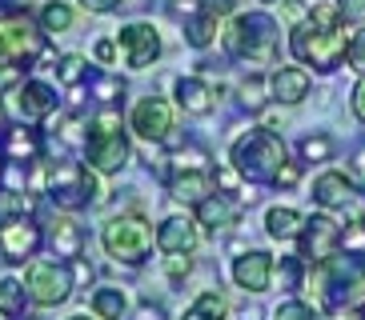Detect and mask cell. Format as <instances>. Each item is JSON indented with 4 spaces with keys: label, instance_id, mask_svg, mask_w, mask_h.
<instances>
[{
    "label": "cell",
    "instance_id": "cell-47",
    "mask_svg": "<svg viewBox=\"0 0 365 320\" xmlns=\"http://www.w3.org/2000/svg\"><path fill=\"white\" fill-rule=\"evenodd\" d=\"M349 169H354V184H361V188H365V149L354 152V164H349Z\"/></svg>",
    "mask_w": 365,
    "mask_h": 320
},
{
    "label": "cell",
    "instance_id": "cell-13",
    "mask_svg": "<svg viewBox=\"0 0 365 320\" xmlns=\"http://www.w3.org/2000/svg\"><path fill=\"white\" fill-rule=\"evenodd\" d=\"M117 53L133 73H140V68H149L161 56V36H157V28L149 21H133L117 32Z\"/></svg>",
    "mask_w": 365,
    "mask_h": 320
},
{
    "label": "cell",
    "instance_id": "cell-35",
    "mask_svg": "<svg viewBox=\"0 0 365 320\" xmlns=\"http://www.w3.org/2000/svg\"><path fill=\"white\" fill-rule=\"evenodd\" d=\"M301 256H281V265H277V280H281V288H301Z\"/></svg>",
    "mask_w": 365,
    "mask_h": 320
},
{
    "label": "cell",
    "instance_id": "cell-10",
    "mask_svg": "<svg viewBox=\"0 0 365 320\" xmlns=\"http://www.w3.org/2000/svg\"><path fill=\"white\" fill-rule=\"evenodd\" d=\"M24 288H29L33 304L56 309V304H65L73 297L76 280H73V268L65 260H29V268H24Z\"/></svg>",
    "mask_w": 365,
    "mask_h": 320
},
{
    "label": "cell",
    "instance_id": "cell-23",
    "mask_svg": "<svg viewBox=\"0 0 365 320\" xmlns=\"http://www.w3.org/2000/svg\"><path fill=\"white\" fill-rule=\"evenodd\" d=\"M44 240L53 245V252L61 260H76L81 256V245H85V233H81V224H73L68 216H56L48 228H44Z\"/></svg>",
    "mask_w": 365,
    "mask_h": 320
},
{
    "label": "cell",
    "instance_id": "cell-27",
    "mask_svg": "<svg viewBox=\"0 0 365 320\" xmlns=\"http://www.w3.org/2000/svg\"><path fill=\"white\" fill-rule=\"evenodd\" d=\"M229 316V304H225V297L217 292V288H205L201 297L185 309V316L181 320H225Z\"/></svg>",
    "mask_w": 365,
    "mask_h": 320
},
{
    "label": "cell",
    "instance_id": "cell-25",
    "mask_svg": "<svg viewBox=\"0 0 365 320\" xmlns=\"http://www.w3.org/2000/svg\"><path fill=\"white\" fill-rule=\"evenodd\" d=\"M301 228H305V220H301V213H293V208H269L265 213V233L273 236V240H297Z\"/></svg>",
    "mask_w": 365,
    "mask_h": 320
},
{
    "label": "cell",
    "instance_id": "cell-32",
    "mask_svg": "<svg viewBox=\"0 0 365 320\" xmlns=\"http://www.w3.org/2000/svg\"><path fill=\"white\" fill-rule=\"evenodd\" d=\"M265 92H269V80H261V76H249L245 85L237 88V100L245 108H265Z\"/></svg>",
    "mask_w": 365,
    "mask_h": 320
},
{
    "label": "cell",
    "instance_id": "cell-51",
    "mask_svg": "<svg viewBox=\"0 0 365 320\" xmlns=\"http://www.w3.org/2000/svg\"><path fill=\"white\" fill-rule=\"evenodd\" d=\"M345 320H365V312H349V316H345Z\"/></svg>",
    "mask_w": 365,
    "mask_h": 320
},
{
    "label": "cell",
    "instance_id": "cell-11",
    "mask_svg": "<svg viewBox=\"0 0 365 320\" xmlns=\"http://www.w3.org/2000/svg\"><path fill=\"white\" fill-rule=\"evenodd\" d=\"M345 233H341V224L333 220V216L317 213L305 220V228H301L297 236V256L305 260V265H322L325 256H333L337 248H341Z\"/></svg>",
    "mask_w": 365,
    "mask_h": 320
},
{
    "label": "cell",
    "instance_id": "cell-28",
    "mask_svg": "<svg viewBox=\"0 0 365 320\" xmlns=\"http://www.w3.org/2000/svg\"><path fill=\"white\" fill-rule=\"evenodd\" d=\"M185 41L193 44V48H209V44L217 41V16L213 12H197V16H189L185 21Z\"/></svg>",
    "mask_w": 365,
    "mask_h": 320
},
{
    "label": "cell",
    "instance_id": "cell-50",
    "mask_svg": "<svg viewBox=\"0 0 365 320\" xmlns=\"http://www.w3.org/2000/svg\"><path fill=\"white\" fill-rule=\"evenodd\" d=\"M241 320H261V312H257V309H249V312H245V316H241Z\"/></svg>",
    "mask_w": 365,
    "mask_h": 320
},
{
    "label": "cell",
    "instance_id": "cell-17",
    "mask_svg": "<svg viewBox=\"0 0 365 320\" xmlns=\"http://www.w3.org/2000/svg\"><path fill=\"white\" fill-rule=\"evenodd\" d=\"M233 280L237 288H245V292H265L269 280H273V256L261 252V248H249L233 260Z\"/></svg>",
    "mask_w": 365,
    "mask_h": 320
},
{
    "label": "cell",
    "instance_id": "cell-29",
    "mask_svg": "<svg viewBox=\"0 0 365 320\" xmlns=\"http://www.w3.org/2000/svg\"><path fill=\"white\" fill-rule=\"evenodd\" d=\"M24 300H33L29 288H24V280H12V277L0 280V312H4V316H21Z\"/></svg>",
    "mask_w": 365,
    "mask_h": 320
},
{
    "label": "cell",
    "instance_id": "cell-40",
    "mask_svg": "<svg viewBox=\"0 0 365 320\" xmlns=\"http://www.w3.org/2000/svg\"><path fill=\"white\" fill-rule=\"evenodd\" d=\"M281 16L297 28L301 21H309V9H305V0H281Z\"/></svg>",
    "mask_w": 365,
    "mask_h": 320
},
{
    "label": "cell",
    "instance_id": "cell-48",
    "mask_svg": "<svg viewBox=\"0 0 365 320\" xmlns=\"http://www.w3.org/2000/svg\"><path fill=\"white\" fill-rule=\"evenodd\" d=\"M68 265H73V280H93V268H88L81 256H76V260H68Z\"/></svg>",
    "mask_w": 365,
    "mask_h": 320
},
{
    "label": "cell",
    "instance_id": "cell-34",
    "mask_svg": "<svg viewBox=\"0 0 365 320\" xmlns=\"http://www.w3.org/2000/svg\"><path fill=\"white\" fill-rule=\"evenodd\" d=\"M273 320H317V309L305 304V300H285L273 309Z\"/></svg>",
    "mask_w": 365,
    "mask_h": 320
},
{
    "label": "cell",
    "instance_id": "cell-52",
    "mask_svg": "<svg viewBox=\"0 0 365 320\" xmlns=\"http://www.w3.org/2000/svg\"><path fill=\"white\" fill-rule=\"evenodd\" d=\"M68 320H88V316H68ZM93 320H97V316H93Z\"/></svg>",
    "mask_w": 365,
    "mask_h": 320
},
{
    "label": "cell",
    "instance_id": "cell-19",
    "mask_svg": "<svg viewBox=\"0 0 365 320\" xmlns=\"http://www.w3.org/2000/svg\"><path fill=\"white\" fill-rule=\"evenodd\" d=\"M237 216H241V204L229 196V192H209L201 204H197V224H201L209 236L225 233V228H233Z\"/></svg>",
    "mask_w": 365,
    "mask_h": 320
},
{
    "label": "cell",
    "instance_id": "cell-3",
    "mask_svg": "<svg viewBox=\"0 0 365 320\" xmlns=\"http://www.w3.org/2000/svg\"><path fill=\"white\" fill-rule=\"evenodd\" d=\"M101 172H93L85 160H36V176L33 184L41 192H48V201L61 213H81L88 204H101Z\"/></svg>",
    "mask_w": 365,
    "mask_h": 320
},
{
    "label": "cell",
    "instance_id": "cell-41",
    "mask_svg": "<svg viewBox=\"0 0 365 320\" xmlns=\"http://www.w3.org/2000/svg\"><path fill=\"white\" fill-rule=\"evenodd\" d=\"M165 4H169L173 16H185V21H189V16H197V12L205 9V0H165Z\"/></svg>",
    "mask_w": 365,
    "mask_h": 320
},
{
    "label": "cell",
    "instance_id": "cell-4",
    "mask_svg": "<svg viewBox=\"0 0 365 320\" xmlns=\"http://www.w3.org/2000/svg\"><path fill=\"white\" fill-rule=\"evenodd\" d=\"M44 36L48 32L29 12H21V9L0 12V76L4 80H16L24 68H33L41 56H48Z\"/></svg>",
    "mask_w": 365,
    "mask_h": 320
},
{
    "label": "cell",
    "instance_id": "cell-2",
    "mask_svg": "<svg viewBox=\"0 0 365 320\" xmlns=\"http://www.w3.org/2000/svg\"><path fill=\"white\" fill-rule=\"evenodd\" d=\"M289 48L301 64H313L317 73H333L341 56L349 53V36H345V21L337 4H317L309 12V21H301L293 28Z\"/></svg>",
    "mask_w": 365,
    "mask_h": 320
},
{
    "label": "cell",
    "instance_id": "cell-7",
    "mask_svg": "<svg viewBox=\"0 0 365 320\" xmlns=\"http://www.w3.org/2000/svg\"><path fill=\"white\" fill-rule=\"evenodd\" d=\"M225 53L241 64L277 60V21L269 12H241L225 28Z\"/></svg>",
    "mask_w": 365,
    "mask_h": 320
},
{
    "label": "cell",
    "instance_id": "cell-9",
    "mask_svg": "<svg viewBox=\"0 0 365 320\" xmlns=\"http://www.w3.org/2000/svg\"><path fill=\"white\" fill-rule=\"evenodd\" d=\"M0 108H4V117L12 124H41L44 117L56 112V92L44 80H12Z\"/></svg>",
    "mask_w": 365,
    "mask_h": 320
},
{
    "label": "cell",
    "instance_id": "cell-45",
    "mask_svg": "<svg viewBox=\"0 0 365 320\" xmlns=\"http://www.w3.org/2000/svg\"><path fill=\"white\" fill-rule=\"evenodd\" d=\"M297 176H301V169L289 160V164L281 169V176H277V188H293V184H297Z\"/></svg>",
    "mask_w": 365,
    "mask_h": 320
},
{
    "label": "cell",
    "instance_id": "cell-54",
    "mask_svg": "<svg viewBox=\"0 0 365 320\" xmlns=\"http://www.w3.org/2000/svg\"><path fill=\"white\" fill-rule=\"evenodd\" d=\"M0 169H4V164H0Z\"/></svg>",
    "mask_w": 365,
    "mask_h": 320
},
{
    "label": "cell",
    "instance_id": "cell-31",
    "mask_svg": "<svg viewBox=\"0 0 365 320\" xmlns=\"http://www.w3.org/2000/svg\"><path fill=\"white\" fill-rule=\"evenodd\" d=\"M56 80L68 85V88H76L81 80H88V60L85 56H76V53L61 56V60H56Z\"/></svg>",
    "mask_w": 365,
    "mask_h": 320
},
{
    "label": "cell",
    "instance_id": "cell-42",
    "mask_svg": "<svg viewBox=\"0 0 365 320\" xmlns=\"http://www.w3.org/2000/svg\"><path fill=\"white\" fill-rule=\"evenodd\" d=\"M93 60H97V64H113V60H117V41H97V44H93Z\"/></svg>",
    "mask_w": 365,
    "mask_h": 320
},
{
    "label": "cell",
    "instance_id": "cell-33",
    "mask_svg": "<svg viewBox=\"0 0 365 320\" xmlns=\"http://www.w3.org/2000/svg\"><path fill=\"white\" fill-rule=\"evenodd\" d=\"M333 156V140L325 137V132H317V137H305L301 140V160H313V164H322V160Z\"/></svg>",
    "mask_w": 365,
    "mask_h": 320
},
{
    "label": "cell",
    "instance_id": "cell-15",
    "mask_svg": "<svg viewBox=\"0 0 365 320\" xmlns=\"http://www.w3.org/2000/svg\"><path fill=\"white\" fill-rule=\"evenodd\" d=\"M44 245V228L33 220V216H21V220H12L4 233H0V256L9 260V265H24V260H33Z\"/></svg>",
    "mask_w": 365,
    "mask_h": 320
},
{
    "label": "cell",
    "instance_id": "cell-14",
    "mask_svg": "<svg viewBox=\"0 0 365 320\" xmlns=\"http://www.w3.org/2000/svg\"><path fill=\"white\" fill-rule=\"evenodd\" d=\"M0 160L33 169L36 160H44V140L33 124H4L0 128Z\"/></svg>",
    "mask_w": 365,
    "mask_h": 320
},
{
    "label": "cell",
    "instance_id": "cell-24",
    "mask_svg": "<svg viewBox=\"0 0 365 320\" xmlns=\"http://www.w3.org/2000/svg\"><path fill=\"white\" fill-rule=\"evenodd\" d=\"M88 309L97 320H125L129 312V297H125V288L120 284H101L93 297H88Z\"/></svg>",
    "mask_w": 365,
    "mask_h": 320
},
{
    "label": "cell",
    "instance_id": "cell-26",
    "mask_svg": "<svg viewBox=\"0 0 365 320\" xmlns=\"http://www.w3.org/2000/svg\"><path fill=\"white\" fill-rule=\"evenodd\" d=\"M33 192H21V188H0V233L9 228L12 220L33 213Z\"/></svg>",
    "mask_w": 365,
    "mask_h": 320
},
{
    "label": "cell",
    "instance_id": "cell-18",
    "mask_svg": "<svg viewBox=\"0 0 365 320\" xmlns=\"http://www.w3.org/2000/svg\"><path fill=\"white\" fill-rule=\"evenodd\" d=\"M197 240H201V233H197V220H189V216H169L157 228V252L165 256H189Z\"/></svg>",
    "mask_w": 365,
    "mask_h": 320
},
{
    "label": "cell",
    "instance_id": "cell-30",
    "mask_svg": "<svg viewBox=\"0 0 365 320\" xmlns=\"http://www.w3.org/2000/svg\"><path fill=\"white\" fill-rule=\"evenodd\" d=\"M41 28L48 32V36H61V32L73 28V9L68 4H61V0H48L41 9Z\"/></svg>",
    "mask_w": 365,
    "mask_h": 320
},
{
    "label": "cell",
    "instance_id": "cell-12",
    "mask_svg": "<svg viewBox=\"0 0 365 320\" xmlns=\"http://www.w3.org/2000/svg\"><path fill=\"white\" fill-rule=\"evenodd\" d=\"M129 128L137 132L140 140H149V144H169L173 140V108L165 96H145L133 105V117H129Z\"/></svg>",
    "mask_w": 365,
    "mask_h": 320
},
{
    "label": "cell",
    "instance_id": "cell-20",
    "mask_svg": "<svg viewBox=\"0 0 365 320\" xmlns=\"http://www.w3.org/2000/svg\"><path fill=\"white\" fill-rule=\"evenodd\" d=\"M213 184H217L213 169H177V172H169V196L181 201V204H201L209 192H217Z\"/></svg>",
    "mask_w": 365,
    "mask_h": 320
},
{
    "label": "cell",
    "instance_id": "cell-38",
    "mask_svg": "<svg viewBox=\"0 0 365 320\" xmlns=\"http://www.w3.org/2000/svg\"><path fill=\"white\" fill-rule=\"evenodd\" d=\"M345 60H349V68H357V73L365 76V28L357 32V36H349V53H345Z\"/></svg>",
    "mask_w": 365,
    "mask_h": 320
},
{
    "label": "cell",
    "instance_id": "cell-22",
    "mask_svg": "<svg viewBox=\"0 0 365 320\" xmlns=\"http://www.w3.org/2000/svg\"><path fill=\"white\" fill-rule=\"evenodd\" d=\"M269 96L277 105H301L309 96V73L305 68H277L269 76Z\"/></svg>",
    "mask_w": 365,
    "mask_h": 320
},
{
    "label": "cell",
    "instance_id": "cell-6",
    "mask_svg": "<svg viewBox=\"0 0 365 320\" xmlns=\"http://www.w3.org/2000/svg\"><path fill=\"white\" fill-rule=\"evenodd\" d=\"M129 160H133V149H129V132L120 124V112L101 108L97 117L88 120V132H85V164L101 176H117Z\"/></svg>",
    "mask_w": 365,
    "mask_h": 320
},
{
    "label": "cell",
    "instance_id": "cell-16",
    "mask_svg": "<svg viewBox=\"0 0 365 320\" xmlns=\"http://www.w3.org/2000/svg\"><path fill=\"white\" fill-rule=\"evenodd\" d=\"M313 204H322L325 213H337V208H349L357 201V184L354 176H345V172H322L317 181H313Z\"/></svg>",
    "mask_w": 365,
    "mask_h": 320
},
{
    "label": "cell",
    "instance_id": "cell-21",
    "mask_svg": "<svg viewBox=\"0 0 365 320\" xmlns=\"http://www.w3.org/2000/svg\"><path fill=\"white\" fill-rule=\"evenodd\" d=\"M221 92H225L221 85H205L201 76H181V80H177V105H181L185 112H193V117L213 112Z\"/></svg>",
    "mask_w": 365,
    "mask_h": 320
},
{
    "label": "cell",
    "instance_id": "cell-8",
    "mask_svg": "<svg viewBox=\"0 0 365 320\" xmlns=\"http://www.w3.org/2000/svg\"><path fill=\"white\" fill-rule=\"evenodd\" d=\"M101 245H105V252L117 260V265H145L153 252V245H157V236H153L149 220L140 213H120V216H108L105 228H101Z\"/></svg>",
    "mask_w": 365,
    "mask_h": 320
},
{
    "label": "cell",
    "instance_id": "cell-46",
    "mask_svg": "<svg viewBox=\"0 0 365 320\" xmlns=\"http://www.w3.org/2000/svg\"><path fill=\"white\" fill-rule=\"evenodd\" d=\"M354 117L365 124V76L357 80V88H354Z\"/></svg>",
    "mask_w": 365,
    "mask_h": 320
},
{
    "label": "cell",
    "instance_id": "cell-53",
    "mask_svg": "<svg viewBox=\"0 0 365 320\" xmlns=\"http://www.w3.org/2000/svg\"><path fill=\"white\" fill-rule=\"evenodd\" d=\"M265 4H277V0H265Z\"/></svg>",
    "mask_w": 365,
    "mask_h": 320
},
{
    "label": "cell",
    "instance_id": "cell-43",
    "mask_svg": "<svg viewBox=\"0 0 365 320\" xmlns=\"http://www.w3.org/2000/svg\"><path fill=\"white\" fill-rule=\"evenodd\" d=\"M120 4H129V0H81V9H88V12H101V16H105V12H117Z\"/></svg>",
    "mask_w": 365,
    "mask_h": 320
},
{
    "label": "cell",
    "instance_id": "cell-49",
    "mask_svg": "<svg viewBox=\"0 0 365 320\" xmlns=\"http://www.w3.org/2000/svg\"><path fill=\"white\" fill-rule=\"evenodd\" d=\"M165 312L157 309V304H145V309H140V320H161Z\"/></svg>",
    "mask_w": 365,
    "mask_h": 320
},
{
    "label": "cell",
    "instance_id": "cell-55",
    "mask_svg": "<svg viewBox=\"0 0 365 320\" xmlns=\"http://www.w3.org/2000/svg\"><path fill=\"white\" fill-rule=\"evenodd\" d=\"M361 309H365V304H361Z\"/></svg>",
    "mask_w": 365,
    "mask_h": 320
},
{
    "label": "cell",
    "instance_id": "cell-1",
    "mask_svg": "<svg viewBox=\"0 0 365 320\" xmlns=\"http://www.w3.org/2000/svg\"><path fill=\"white\" fill-rule=\"evenodd\" d=\"M309 288L322 312L345 316L349 309L365 304V248H337L333 256H325L322 265H313Z\"/></svg>",
    "mask_w": 365,
    "mask_h": 320
},
{
    "label": "cell",
    "instance_id": "cell-44",
    "mask_svg": "<svg viewBox=\"0 0 365 320\" xmlns=\"http://www.w3.org/2000/svg\"><path fill=\"white\" fill-rule=\"evenodd\" d=\"M233 9H237V0H205V12H213L217 21H221V16H229Z\"/></svg>",
    "mask_w": 365,
    "mask_h": 320
},
{
    "label": "cell",
    "instance_id": "cell-36",
    "mask_svg": "<svg viewBox=\"0 0 365 320\" xmlns=\"http://www.w3.org/2000/svg\"><path fill=\"white\" fill-rule=\"evenodd\" d=\"M93 96H97L101 105H113L117 96H125V85H120L117 76H97L93 80Z\"/></svg>",
    "mask_w": 365,
    "mask_h": 320
},
{
    "label": "cell",
    "instance_id": "cell-37",
    "mask_svg": "<svg viewBox=\"0 0 365 320\" xmlns=\"http://www.w3.org/2000/svg\"><path fill=\"white\" fill-rule=\"evenodd\" d=\"M177 169H209V152L205 149H181L173 156V172Z\"/></svg>",
    "mask_w": 365,
    "mask_h": 320
},
{
    "label": "cell",
    "instance_id": "cell-39",
    "mask_svg": "<svg viewBox=\"0 0 365 320\" xmlns=\"http://www.w3.org/2000/svg\"><path fill=\"white\" fill-rule=\"evenodd\" d=\"M337 12L345 24H365V0H337Z\"/></svg>",
    "mask_w": 365,
    "mask_h": 320
},
{
    "label": "cell",
    "instance_id": "cell-5",
    "mask_svg": "<svg viewBox=\"0 0 365 320\" xmlns=\"http://www.w3.org/2000/svg\"><path fill=\"white\" fill-rule=\"evenodd\" d=\"M229 164H233L249 184H277L281 169L289 164V152H285V140H281L273 128H249L245 137L233 140Z\"/></svg>",
    "mask_w": 365,
    "mask_h": 320
}]
</instances>
